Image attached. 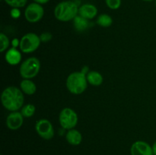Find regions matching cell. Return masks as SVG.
<instances>
[{"label":"cell","mask_w":156,"mask_h":155,"mask_svg":"<svg viewBox=\"0 0 156 155\" xmlns=\"http://www.w3.org/2000/svg\"><path fill=\"white\" fill-rule=\"evenodd\" d=\"M86 74L82 71H74L69 74L66 81L67 90L71 94L79 95L86 91L88 88Z\"/></svg>","instance_id":"obj_3"},{"label":"cell","mask_w":156,"mask_h":155,"mask_svg":"<svg viewBox=\"0 0 156 155\" xmlns=\"http://www.w3.org/2000/svg\"><path fill=\"white\" fill-rule=\"evenodd\" d=\"M79 6L73 1H63L58 3L54 9V16L62 22L73 21L79 15Z\"/></svg>","instance_id":"obj_2"},{"label":"cell","mask_w":156,"mask_h":155,"mask_svg":"<svg viewBox=\"0 0 156 155\" xmlns=\"http://www.w3.org/2000/svg\"><path fill=\"white\" fill-rule=\"evenodd\" d=\"M96 24L101 27H109L113 24V18L108 14H101L96 19Z\"/></svg>","instance_id":"obj_17"},{"label":"cell","mask_w":156,"mask_h":155,"mask_svg":"<svg viewBox=\"0 0 156 155\" xmlns=\"http://www.w3.org/2000/svg\"><path fill=\"white\" fill-rule=\"evenodd\" d=\"M142 1H144V2H152L154 0H142Z\"/></svg>","instance_id":"obj_26"},{"label":"cell","mask_w":156,"mask_h":155,"mask_svg":"<svg viewBox=\"0 0 156 155\" xmlns=\"http://www.w3.org/2000/svg\"><path fill=\"white\" fill-rule=\"evenodd\" d=\"M41 70V62L37 57H29L22 62L19 73L23 79H32L36 77Z\"/></svg>","instance_id":"obj_4"},{"label":"cell","mask_w":156,"mask_h":155,"mask_svg":"<svg viewBox=\"0 0 156 155\" xmlns=\"http://www.w3.org/2000/svg\"><path fill=\"white\" fill-rule=\"evenodd\" d=\"M20 110L24 118H30L36 112V106L32 103H27L24 104Z\"/></svg>","instance_id":"obj_18"},{"label":"cell","mask_w":156,"mask_h":155,"mask_svg":"<svg viewBox=\"0 0 156 155\" xmlns=\"http://www.w3.org/2000/svg\"><path fill=\"white\" fill-rule=\"evenodd\" d=\"M73 26H74L76 30L78 32H84L89 27L90 22L89 20L83 18L78 15L76 18L73 19Z\"/></svg>","instance_id":"obj_16"},{"label":"cell","mask_w":156,"mask_h":155,"mask_svg":"<svg viewBox=\"0 0 156 155\" xmlns=\"http://www.w3.org/2000/svg\"><path fill=\"white\" fill-rule=\"evenodd\" d=\"M1 102L3 107L9 112L19 111L24 105V93L17 87L9 86L2 93Z\"/></svg>","instance_id":"obj_1"},{"label":"cell","mask_w":156,"mask_h":155,"mask_svg":"<svg viewBox=\"0 0 156 155\" xmlns=\"http://www.w3.org/2000/svg\"><path fill=\"white\" fill-rule=\"evenodd\" d=\"M4 2L12 9H21L26 5L27 0H4Z\"/></svg>","instance_id":"obj_20"},{"label":"cell","mask_w":156,"mask_h":155,"mask_svg":"<svg viewBox=\"0 0 156 155\" xmlns=\"http://www.w3.org/2000/svg\"><path fill=\"white\" fill-rule=\"evenodd\" d=\"M152 152H153V154L156 155V141L154 142V144H152Z\"/></svg>","instance_id":"obj_25"},{"label":"cell","mask_w":156,"mask_h":155,"mask_svg":"<svg viewBox=\"0 0 156 155\" xmlns=\"http://www.w3.org/2000/svg\"><path fill=\"white\" fill-rule=\"evenodd\" d=\"M131 155H154L152 146L143 141H136L130 148Z\"/></svg>","instance_id":"obj_10"},{"label":"cell","mask_w":156,"mask_h":155,"mask_svg":"<svg viewBox=\"0 0 156 155\" xmlns=\"http://www.w3.org/2000/svg\"><path fill=\"white\" fill-rule=\"evenodd\" d=\"M10 15H11V17L13 18H18L20 17V15H21V12H20L19 9H12V10H11V12H10Z\"/></svg>","instance_id":"obj_23"},{"label":"cell","mask_w":156,"mask_h":155,"mask_svg":"<svg viewBox=\"0 0 156 155\" xmlns=\"http://www.w3.org/2000/svg\"><path fill=\"white\" fill-rule=\"evenodd\" d=\"M40 38H41V42H49L52 39V34L50 33H49V32H44L43 33H41V35L40 36Z\"/></svg>","instance_id":"obj_22"},{"label":"cell","mask_w":156,"mask_h":155,"mask_svg":"<svg viewBox=\"0 0 156 155\" xmlns=\"http://www.w3.org/2000/svg\"><path fill=\"white\" fill-rule=\"evenodd\" d=\"M121 0H105L107 6L112 10L118 9L121 5Z\"/></svg>","instance_id":"obj_21"},{"label":"cell","mask_w":156,"mask_h":155,"mask_svg":"<svg viewBox=\"0 0 156 155\" xmlns=\"http://www.w3.org/2000/svg\"><path fill=\"white\" fill-rule=\"evenodd\" d=\"M21 59H22L21 51L14 46L9 48L5 55V59L6 62L11 65H18L21 62Z\"/></svg>","instance_id":"obj_11"},{"label":"cell","mask_w":156,"mask_h":155,"mask_svg":"<svg viewBox=\"0 0 156 155\" xmlns=\"http://www.w3.org/2000/svg\"><path fill=\"white\" fill-rule=\"evenodd\" d=\"M79 15L88 20H91L97 17L98 9L94 5L86 3L79 8Z\"/></svg>","instance_id":"obj_12"},{"label":"cell","mask_w":156,"mask_h":155,"mask_svg":"<svg viewBox=\"0 0 156 155\" xmlns=\"http://www.w3.org/2000/svg\"><path fill=\"white\" fill-rule=\"evenodd\" d=\"M24 117L19 111L10 112V113L6 117V126L10 130H18L22 126L24 123Z\"/></svg>","instance_id":"obj_9"},{"label":"cell","mask_w":156,"mask_h":155,"mask_svg":"<svg viewBox=\"0 0 156 155\" xmlns=\"http://www.w3.org/2000/svg\"><path fill=\"white\" fill-rule=\"evenodd\" d=\"M10 46V40L7 35L5 33H0V52L4 53L5 51H7L9 49Z\"/></svg>","instance_id":"obj_19"},{"label":"cell","mask_w":156,"mask_h":155,"mask_svg":"<svg viewBox=\"0 0 156 155\" xmlns=\"http://www.w3.org/2000/svg\"><path fill=\"white\" fill-rule=\"evenodd\" d=\"M155 6H156V0H155Z\"/></svg>","instance_id":"obj_27"},{"label":"cell","mask_w":156,"mask_h":155,"mask_svg":"<svg viewBox=\"0 0 156 155\" xmlns=\"http://www.w3.org/2000/svg\"><path fill=\"white\" fill-rule=\"evenodd\" d=\"M79 117L74 109L65 107L60 111L59 115V122L61 127L66 130L75 129L78 124Z\"/></svg>","instance_id":"obj_6"},{"label":"cell","mask_w":156,"mask_h":155,"mask_svg":"<svg viewBox=\"0 0 156 155\" xmlns=\"http://www.w3.org/2000/svg\"><path fill=\"white\" fill-rule=\"evenodd\" d=\"M35 131L44 140H51L55 135L54 128L47 119H41L35 123Z\"/></svg>","instance_id":"obj_8"},{"label":"cell","mask_w":156,"mask_h":155,"mask_svg":"<svg viewBox=\"0 0 156 155\" xmlns=\"http://www.w3.org/2000/svg\"><path fill=\"white\" fill-rule=\"evenodd\" d=\"M41 38L35 33H25L19 40V49L21 53L29 54L34 53L40 47Z\"/></svg>","instance_id":"obj_5"},{"label":"cell","mask_w":156,"mask_h":155,"mask_svg":"<svg viewBox=\"0 0 156 155\" xmlns=\"http://www.w3.org/2000/svg\"><path fill=\"white\" fill-rule=\"evenodd\" d=\"M86 78L88 83L92 86L98 87L103 84V75L97 71H89L86 74Z\"/></svg>","instance_id":"obj_15"},{"label":"cell","mask_w":156,"mask_h":155,"mask_svg":"<svg viewBox=\"0 0 156 155\" xmlns=\"http://www.w3.org/2000/svg\"><path fill=\"white\" fill-rule=\"evenodd\" d=\"M20 89L24 94L34 95L37 92V85L32 79H23L20 83Z\"/></svg>","instance_id":"obj_14"},{"label":"cell","mask_w":156,"mask_h":155,"mask_svg":"<svg viewBox=\"0 0 156 155\" xmlns=\"http://www.w3.org/2000/svg\"><path fill=\"white\" fill-rule=\"evenodd\" d=\"M44 15V9L42 5L37 2L29 4L24 10V17L29 23H37L41 21Z\"/></svg>","instance_id":"obj_7"},{"label":"cell","mask_w":156,"mask_h":155,"mask_svg":"<svg viewBox=\"0 0 156 155\" xmlns=\"http://www.w3.org/2000/svg\"><path fill=\"white\" fill-rule=\"evenodd\" d=\"M34 2L38 3V4H41V5H44V4H47V2H49L50 0H33Z\"/></svg>","instance_id":"obj_24"},{"label":"cell","mask_w":156,"mask_h":155,"mask_svg":"<svg viewBox=\"0 0 156 155\" xmlns=\"http://www.w3.org/2000/svg\"><path fill=\"white\" fill-rule=\"evenodd\" d=\"M66 139L67 142L73 146H77L82 143V135L79 130L76 129L67 130L66 134Z\"/></svg>","instance_id":"obj_13"}]
</instances>
